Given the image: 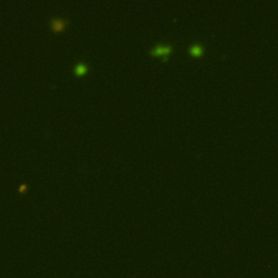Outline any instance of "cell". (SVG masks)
Segmentation results:
<instances>
[{
	"label": "cell",
	"instance_id": "cell-1",
	"mask_svg": "<svg viewBox=\"0 0 278 278\" xmlns=\"http://www.w3.org/2000/svg\"><path fill=\"white\" fill-rule=\"evenodd\" d=\"M69 18H60V16H53L49 20V26H50L51 30L54 33L62 32L69 24Z\"/></svg>",
	"mask_w": 278,
	"mask_h": 278
},
{
	"label": "cell",
	"instance_id": "cell-2",
	"mask_svg": "<svg viewBox=\"0 0 278 278\" xmlns=\"http://www.w3.org/2000/svg\"><path fill=\"white\" fill-rule=\"evenodd\" d=\"M88 71V66L86 63L84 62H79L74 66V72H75L76 75H83L86 72Z\"/></svg>",
	"mask_w": 278,
	"mask_h": 278
},
{
	"label": "cell",
	"instance_id": "cell-3",
	"mask_svg": "<svg viewBox=\"0 0 278 278\" xmlns=\"http://www.w3.org/2000/svg\"><path fill=\"white\" fill-rule=\"evenodd\" d=\"M171 51V47L170 46H158L155 47V48L152 50V52L153 53H160V54H164L166 57V55L170 53Z\"/></svg>",
	"mask_w": 278,
	"mask_h": 278
},
{
	"label": "cell",
	"instance_id": "cell-4",
	"mask_svg": "<svg viewBox=\"0 0 278 278\" xmlns=\"http://www.w3.org/2000/svg\"><path fill=\"white\" fill-rule=\"evenodd\" d=\"M201 47L200 46H198V45H195V46H192V48H191V52H193L195 54H199V53H201Z\"/></svg>",
	"mask_w": 278,
	"mask_h": 278
},
{
	"label": "cell",
	"instance_id": "cell-5",
	"mask_svg": "<svg viewBox=\"0 0 278 278\" xmlns=\"http://www.w3.org/2000/svg\"><path fill=\"white\" fill-rule=\"evenodd\" d=\"M27 189V185L26 184H22L21 186H20V188H18V190L21 191V192H23L24 190H26Z\"/></svg>",
	"mask_w": 278,
	"mask_h": 278
}]
</instances>
